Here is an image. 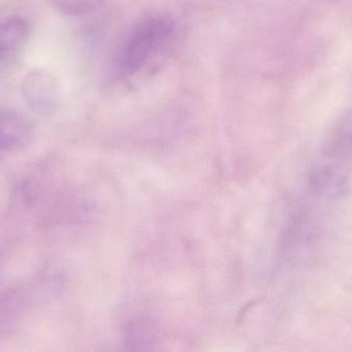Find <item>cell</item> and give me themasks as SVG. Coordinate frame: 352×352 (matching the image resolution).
Listing matches in <instances>:
<instances>
[{
    "instance_id": "cell-1",
    "label": "cell",
    "mask_w": 352,
    "mask_h": 352,
    "mask_svg": "<svg viewBox=\"0 0 352 352\" xmlns=\"http://www.w3.org/2000/svg\"><path fill=\"white\" fill-rule=\"evenodd\" d=\"M173 19L167 14H151L142 19L128 39L122 64L128 74L140 70L164 43L173 30Z\"/></svg>"
},
{
    "instance_id": "cell-2",
    "label": "cell",
    "mask_w": 352,
    "mask_h": 352,
    "mask_svg": "<svg viewBox=\"0 0 352 352\" xmlns=\"http://www.w3.org/2000/svg\"><path fill=\"white\" fill-rule=\"evenodd\" d=\"M22 94L29 107L39 115H50L57 107V82L53 74L43 68L31 70L25 76Z\"/></svg>"
},
{
    "instance_id": "cell-3",
    "label": "cell",
    "mask_w": 352,
    "mask_h": 352,
    "mask_svg": "<svg viewBox=\"0 0 352 352\" xmlns=\"http://www.w3.org/2000/svg\"><path fill=\"white\" fill-rule=\"evenodd\" d=\"M33 136L34 128L28 118L12 110H0V152L23 150Z\"/></svg>"
},
{
    "instance_id": "cell-4",
    "label": "cell",
    "mask_w": 352,
    "mask_h": 352,
    "mask_svg": "<svg viewBox=\"0 0 352 352\" xmlns=\"http://www.w3.org/2000/svg\"><path fill=\"white\" fill-rule=\"evenodd\" d=\"M308 188L311 194L324 200H337L351 189V178L340 167L320 165L308 175Z\"/></svg>"
},
{
    "instance_id": "cell-5",
    "label": "cell",
    "mask_w": 352,
    "mask_h": 352,
    "mask_svg": "<svg viewBox=\"0 0 352 352\" xmlns=\"http://www.w3.org/2000/svg\"><path fill=\"white\" fill-rule=\"evenodd\" d=\"M322 152L332 161L352 165V111L339 118L329 130Z\"/></svg>"
},
{
    "instance_id": "cell-6",
    "label": "cell",
    "mask_w": 352,
    "mask_h": 352,
    "mask_svg": "<svg viewBox=\"0 0 352 352\" xmlns=\"http://www.w3.org/2000/svg\"><path fill=\"white\" fill-rule=\"evenodd\" d=\"M30 26L19 17L0 22V63H8L23 51L28 41Z\"/></svg>"
},
{
    "instance_id": "cell-7",
    "label": "cell",
    "mask_w": 352,
    "mask_h": 352,
    "mask_svg": "<svg viewBox=\"0 0 352 352\" xmlns=\"http://www.w3.org/2000/svg\"><path fill=\"white\" fill-rule=\"evenodd\" d=\"M294 253L304 258V254L314 253L318 241V231L312 219L305 213H300L293 219L289 233Z\"/></svg>"
},
{
    "instance_id": "cell-8",
    "label": "cell",
    "mask_w": 352,
    "mask_h": 352,
    "mask_svg": "<svg viewBox=\"0 0 352 352\" xmlns=\"http://www.w3.org/2000/svg\"><path fill=\"white\" fill-rule=\"evenodd\" d=\"M103 0H53L56 10L66 16L82 17L96 10Z\"/></svg>"
}]
</instances>
